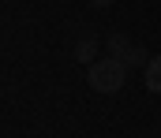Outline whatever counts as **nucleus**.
<instances>
[{
    "label": "nucleus",
    "instance_id": "f257e3e1",
    "mask_svg": "<svg viewBox=\"0 0 161 138\" xmlns=\"http://www.w3.org/2000/svg\"><path fill=\"white\" fill-rule=\"evenodd\" d=\"M124 79H127V67L116 56L86 64V82H90V90H97V93H116L124 86Z\"/></svg>",
    "mask_w": 161,
    "mask_h": 138
},
{
    "label": "nucleus",
    "instance_id": "f03ea898",
    "mask_svg": "<svg viewBox=\"0 0 161 138\" xmlns=\"http://www.w3.org/2000/svg\"><path fill=\"white\" fill-rule=\"evenodd\" d=\"M105 45H109V56H116L124 67H142V64H146V52L135 45L127 34H109Z\"/></svg>",
    "mask_w": 161,
    "mask_h": 138
},
{
    "label": "nucleus",
    "instance_id": "7ed1b4c3",
    "mask_svg": "<svg viewBox=\"0 0 161 138\" xmlns=\"http://www.w3.org/2000/svg\"><path fill=\"white\" fill-rule=\"evenodd\" d=\"M94 56H97V38L94 34H82L79 41H75V60L79 64H94Z\"/></svg>",
    "mask_w": 161,
    "mask_h": 138
},
{
    "label": "nucleus",
    "instance_id": "20e7f679",
    "mask_svg": "<svg viewBox=\"0 0 161 138\" xmlns=\"http://www.w3.org/2000/svg\"><path fill=\"white\" fill-rule=\"evenodd\" d=\"M146 90L161 93V56H150L146 60Z\"/></svg>",
    "mask_w": 161,
    "mask_h": 138
},
{
    "label": "nucleus",
    "instance_id": "39448f33",
    "mask_svg": "<svg viewBox=\"0 0 161 138\" xmlns=\"http://www.w3.org/2000/svg\"><path fill=\"white\" fill-rule=\"evenodd\" d=\"M90 4H94V8H109L113 0H90Z\"/></svg>",
    "mask_w": 161,
    "mask_h": 138
}]
</instances>
